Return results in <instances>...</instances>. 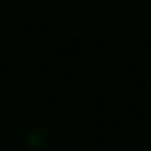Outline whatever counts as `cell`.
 <instances>
[]
</instances>
